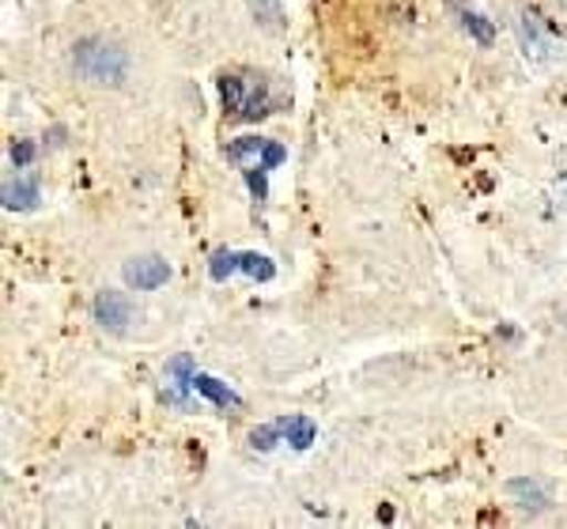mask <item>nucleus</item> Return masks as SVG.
<instances>
[{
	"label": "nucleus",
	"instance_id": "nucleus-1",
	"mask_svg": "<svg viewBox=\"0 0 567 529\" xmlns=\"http://www.w3.org/2000/svg\"><path fill=\"white\" fill-rule=\"evenodd\" d=\"M224 155L243 170V178H246V186H250L254 200L261 205V200L269 197V170L280 167V163L288 159V148H284L280 141H265V136H243V141L227 144Z\"/></svg>",
	"mask_w": 567,
	"mask_h": 529
},
{
	"label": "nucleus",
	"instance_id": "nucleus-2",
	"mask_svg": "<svg viewBox=\"0 0 567 529\" xmlns=\"http://www.w3.org/2000/svg\"><path fill=\"white\" fill-rule=\"evenodd\" d=\"M72 65H76V72L87 84H99V87H117L130 76V58H125V50L106 39L80 42L76 53H72Z\"/></svg>",
	"mask_w": 567,
	"mask_h": 529
},
{
	"label": "nucleus",
	"instance_id": "nucleus-3",
	"mask_svg": "<svg viewBox=\"0 0 567 529\" xmlns=\"http://www.w3.org/2000/svg\"><path fill=\"white\" fill-rule=\"evenodd\" d=\"M219 98H224V111L239 122H258L272 111V98H269V84L261 76H239V72H224L216 80Z\"/></svg>",
	"mask_w": 567,
	"mask_h": 529
},
{
	"label": "nucleus",
	"instance_id": "nucleus-4",
	"mask_svg": "<svg viewBox=\"0 0 567 529\" xmlns=\"http://www.w3.org/2000/svg\"><path fill=\"white\" fill-rule=\"evenodd\" d=\"M315 439H318V424L310 416H277L272 424H265L250 435V446L254 450H272L277 443H291L296 450H307Z\"/></svg>",
	"mask_w": 567,
	"mask_h": 529
},
{
	"label": "nucleus",
	"instance_id": "nucleus-5",
	"mask_svg": "<svg viewBox=\"0 0 567 529\" xmlns=\"http://www.w3.org/2000/svg\"><path fill=\"white\" fill-rule=\"evenodd\" d=\"M235 272H246L250 280H272L277 277V264L261 258V253H235V250H216L208 258V277L219 280V284L227 277H235Z\"/></svg>",
	"mask_w": 567,
	"mask_h": 529
},
{
	"label": "nucleus",
	"instance_id": "nucleus-6",
	"mask_svg": "<svg viewBox=\"0 0 567 529\" xmlns=\"http://www.w3.org/2000/svg\"><path fill=\"white\" fill-rule=\"evenodd\" d=\"M194 375H197V363L189 355H175L167 363V375H163V401L175 408H194L189 405V394H194Z\"/></svg>",
	"mask_w": 567,
	"mask_h": 529
},
{
	"label": "nucleus",
	"instance_id": "nucleus-7",
	"mask_svg": "<svg viewBox=\"0 0 567 529\" xmlns=\"http://www.w3.org/2000/svg\"><path fill=\"white\" fill-rule=\"evenodd\" d=\"M125 284L136 288V291H155L159 284L171 280V264L159 258V253H141V258H130L122 269Z\"/></svg>",
	"mask_w": 567,
	"mask_h": 529
},
{
	"label": "nucleus",
	"instance_id": "nucleus-8",
	"mask_svg": "<svg viewBox=\"0 0 567 529\" xmlns=\"http://www.w3.org/2000/svg\"><path fill=\"white\" fill-rule=\"evenodd\" d=\"M91 310H95V322L103 325V330H110V333H122L125 325H130V318H133V307H130V299H125L122 291H99Z\"/></svg>",
	"mask_w": 567,
	"mask_h": 529
},
{
	"label": "nucleus",
	"instance_id": "nucleus-9",
	"mask_svg": "<svg viewBox=\"0 0 567 529\" xmlns=\"http://www.w3.org/2000/svg\"><path fill=\"white\" fill-rule=\"evenodd\" d=\"M194 394H200V397H208L213 405H219V408H243V397L235 394L227 382H219V378H213V375H205V371H197L194 375Z\"/></svg>",
	"mask_w": 567,
	"mask_h": 529
},
{
	"label": "nucleus",
	"instance_id": "nucleus-10",
	"mask_svg": "<svg viewBox=\"0 0 567 529\" xmlns=\"http://www.w3.org/2000/svg\"><path fill=\"white\" fill-rule=\"evenodd\" d=\"M39 205V178H8L4 181V208L8 212H27Z\"/></svg>",
	"mask_w": 567,
	"mask_h": 529
},
{
	"label": "nucleus",
	"instance_id": "nucleus-11",
	"mask_svg": "<svg viewBox=\"0 0 567 529\" xmlns=\"http://www.w3.org/2000/svg\"><path fill=\"white\" fill-rule=\"evenodd\" d=\"M507 496L515 499L523 510H545L548 507V491H545L542 480H511Z\"/></svg>",
	"mask_w": 567,
	"mask_h": 529
},
{
	"label": "nucleus",
	"instance_id": "nucleus-12",
	"mask_svg": "<svg viewBox=\"0 0 567 529\" xmlns=\"http://www.w3.org/2000/svg\"><path fill=\"white\" fill-rule=\"evenodd\" d=\"M250 12H254V23L269 34H280L284 31V8L280 0H250Z\"/></svg>",
	"mask_w": 567,
	"mask_h": 529
},
{
	"label": "nucleus",
	"instance_id": "nucleus-13",
	"mask_svg": "<svg viewBox=\"0 0 567 529\" xmlns=\"http://www.w3.org/2000/svg\"><path fill=\"white\" fill-rule=\"evenodd\" d=\"M454 12H458L462 27L473 34V39H477L481 45H492V39H496V31H492V23H488V20H481L477 12H465V8H458V4H454Z\"/></svg>",
	"mask_w": 567,
	"mask_h": 529
},
{
	"label": "nucleus",
	"instance_id": "nucleus-14",
	"mask_svg": "<svg viewBox=\"0 0 567 529\" xmlns=\"http://www.w3.org/2000/svg\"><path fill=\"white\" fill-rule=\"evenodd\" d=\"M31 159H34V144L31 141H16L12 144V163H16V167H31Z\"/></svg>",
	"mask_w": 567,
	"mask_h": 529
}]
</instances>
